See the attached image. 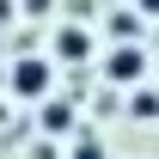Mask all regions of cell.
<instances>
[{
	"mask_svg": "<svg viewBox=\"0 0 159 159\" xmlns=\"http://www.w3.org/2000/svg\"><path fill=\"white\" fill-rule=\"evenodd\" d=\"M55 55L61 61H86V55H92V37H86L80 25H61V31H55Z\"/></svg>",
	"mask_w": 159,
	"mask_h": 159,
	"instance_id": "3957f363",
	"label": "cell"
},
{
	"mask_svg": "<svg viewBox=\"0 0 159 159\" xmlns=\"http://www.w3.org/2000/svg\"><path fill=\"white\" fill-rule=\"evenodd\" d=\"M6 86H12L19 98H43V92L55 86V67H49L43 55H19V61H12V74H6Z\"/></svg>",
	"mask_w": 159,
	"mask_h": 159,
	"instance_id": "6da1fadb",
	"label": "cell"
},
{
	"mask_svg": "<svg viewBox=\"0 0 159 159\" xmlns=\"http://www.w3.org/2000/svg\"><path fill=\"white\" fill-rule=\"evenodd\" d=\"M129 110H135L141 122H147V116H159V92H135V98H129Z\"/></svg>",
	"mask_w": 159,
	"mask_h": 159,
	"instance_id": "5b68a950",
	"label": "cell"
},
{
	"mask_svg": "<svg viewBox=\"0 0 159 159\" xmlns=\"http://www.w3.org/2000/svg\"><path fill=\"white\" fill-rule=\"evenodd\" d=\"M104 74L116 80V86H135V80L147 74V55H141L135 43H122V49H110V55H104Z\"/></svg>",
	"mask_w": 159,
	"mask_h": 159,
	"instance_id": "7a4b0ae2",
	"label": "cell"
},
{
	"mask_svg": "<svg viewBox=\"0 0 159 159\" xmlns=\"http://www.w3.org/2000/svg\"><path fill=\"white\" fill-rule=\"evenodd\" d=\"M43 129H49V135L74 129V110H67V104H43Z\"/></svg>",
	"mask_w": 159,
	"mask_h": 159,
	"instance_id": "277c9868",
	"label": "cell"
},
{
	"mask_svg": "<svg viewBox=\"0 0 159 159\" xmlns=\"http://www.w3.org/2000/svg\"><path fill=\"white\" fill-rule=\"evenodd\" d=\"M135 12H147V19H159V0H135Z\"/></svg>",
	"mask_w": 159,
	"mask_h": 159,
	"instance_id": "ba28073f",
	"label": "cell"
},
{
	"mask_svg": "<svg viewBox=\"0 0 159 159\" xmlns=\"http://www.w3.org/2000/svg\"><path fill=\"white\" fill-rule=\"evenodd\" d=\"M74 159H110V153H104V147H98V141H92V135H80V147H74Z\"/></svg>",
	"mask_w": 159,
	"mask_h": 159,
	"instance_id": "8992f818",
	"label": "cell"
},
{
	"mask_svg": "<svg viewBox=\"0 0 159 159\" xmlns=\"http://www.w3.org/2000/svg\"><path fill=\"white\" fill-rule=\"evenodd\" d=\"M12 12H19V0H0V25H12Z\"/></svg>",
	"mask_w": 159,
	"mask_h": 159,
	"instance_id": "52a82bcc",
	"label": "cell"
},
{
	"mask_svg": "<svg viewBox=\"0 0 159 159\" xmlns=\"http://www.w3.org/2000/svg\"><path fill=\"white\" fill-rule=\"evenodd\" d=\"M0 80H6V74H0Z\"/></svg>",
	"mask_w": 159,
	"mask_h": 159,
	"instance_id": "9c48e42d",
	"label": "cell"
}]
</instances>
